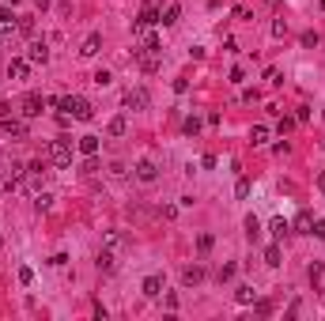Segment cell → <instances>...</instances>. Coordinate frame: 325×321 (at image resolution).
<instances>
[{
  "mask_svg": "<svg viewBox=\"0 0 325 321\" xmlns=\"http://www.w3.org/2000/svg\"><path fill=\"white\" fill-rule=\"evenodd\" d=\"M235 197H238V200H246V197H250V178H238V186H235Z\"/></svg>",
  "mask_w": 325,
  "mask_h": 321,
  "instance_id": "d4e9b609",
  "label": "cell"
},
{
  "mask_svg": "<svg viewBox=\"0 0 325 321\" xmlns=\"http://www.w3.org/2000/svg\"><path fill=\"white\" fill-rule=\"evenodd\" d=\"M118 268V257H113V249H102L99 254V272H113Z\"/></svg>",
  "mask_w": 325,
  "mask_h": 321,
  "instance_id": "e0dca14e",
  "label": "cell"
},
{
  "mask_svg": "<svg viewBox=\"0 0 325 321\" xmlns=\"http://www.w3.org/2000/svg\"><path fill=\"white\" fill-rule=\"evenodd\" d=\"M91 80H95V83H99V87H106V83L113 80V76L106 72V68H99V72H95V76H91Z\"/></svg>",
  "mask_w": 325,
  "mask_h": 321,
  "instance_id": "f1b7e54d",
  "label": "cell"
},
{
  "mask_svg": "<svg viewBox=\"0 0 325 321\" xmlns=\"http://www.w3.org/2000/svg\"><path fill=\"white\" fill-rule=\"evenodd\" d=\"M15 27H19V15H12V8H0V31L12 34Z\"/></svg>",
  "mask_w": 325,
  "mask_h": 321,
  "instance_id": "4fadbf2b",
  "label": "cell"
},
{
  "mask_svg": "<svg viewBox=\"0 0 325 321\" xmlns=\"http://www.w3.org/2000/svg\"><path fill=\"white\" fill-rule=\"evenodd\" d=\"M42 106H45V99L38 91H31V95H23V106H19V110H23V118H38Z\"/></svg>",
  "mask_w": 325,
  "mask_h": 321,
  "instance_id": "5b68a950",
  "label": "cell"
},
{
  "mask_svg": "<svg viewBox=\"0 0 325 321\" xmlns=\"http://www.w3.org/2000/svg\"><path fill=\"white\" fill-rule=\"evenodd\" d=\"M178 15H181V4H167V12H163L159 23H163V27H174V23H178Z\"/></svg>",
  "mask_w": 325,
  "mask_h": 321,
  "instance_id": "d6986e66",
  "label": "cell"
},
{
  "mask_svg": "<svg viewBox=\"0 0 325 321\" xmlns=\"http://www.w3.org/2000/svg\"><path fill=\"white\" fill-rule=\"evenodd\" d=\"M136 178H140V181H155V178H159L155 163H151V159H140V163H136Z\"/></svg>",
  "mask_w": 325,
  "mask_h": 321,
  "instance_id": "9c48e42d",
  "label": "cell"
},
{
  "mask_svg": "<svg viewBox=\"0 0 325 321\" xmlns=\"http://www.w3.org/2000/svg\"><path fill=\"white\" fill-rule=\"evenodd\" d=\"M253 299H257V291H253V287H238V303H242V306H246V303H253Z\"/></svg>",
  "mask_w": 325,
  "mask_h": 321,
  "instance_id": "83f0119b",
  "label": "cell"
},
{
  "mask_svg": "<svg viewBox=\"0 0 325 321\" xmlns=\"http://www.w3.org/2000/svg\"><path fill=\"white\" fill-rule=\"evenodd\" d=\"M321 272H325L321 265H310V284H318V280H321Z\"/></svg>",
  "mask_w": 325,
  "mask_h": 321,
  "instance_id": "e575fe53",
  "label": "cell"
},
{
  "mask_svg": "<svg viewBox=\"0 0 325 321\" xmlns=\"http://www.w3.org/2000/svg\"><path fill=\"white\" fill-rule=\"evenodd\" d=\"M27 61H31V64H45V61H50V50H45V42H31V53H27Z\"/></svg>",
  "mask_w": 325,
  "mask_h": 321,
  "instance_id": "8fae6325",
  "label": "cell"
},
{
  "mask_svg": "<svg viewBox=\"0 0 325 321\" xmlns=\"http://www.w3.org/2000/svg\"><path fill=\"white\" fill-rule=\"evenodd\" d=\"M8 4H19V0H8Z\"/></svg>",
  "mask_w": 325,
  "mask_h": 321,
  "instance_id": "f35d334b",
  "label": "cell"
},
{
  "mask_svg": "<svg viewBox=\"0 0 325 321\" xmlns=\"http://www.w3.org/2000/svg\"><path fill=\"white\" fill-rule=\"evenodd\" d=\"M250 144H253V148L269 144V125H253V129H250Z\"/></svg>",
  "mask_w": 325,
  "mask_h": 321,
  "instance_id": "2e32d148",
  "label": "cell"
},
{
  "mask_svg": "<svg viewBox=\"0 0 325 321\" xmlns=\"http://www.w3.org/2000/svg\"><path fill=\"white\" fill-rule=\"evenodd\" d=\"M140 291H144L148 299H159V295H163V276H148V280H144V287H140Z\"/></svg>",
  "mask_w": 325,
  "mask_h": 321,
  "instance_id": "5bb4252c",
  "label": "cell"
},
{
  "mask_svg": "<svg viewBox=\"0 0 325 321\" xmlns=\"http://www.w3.org/2000/svg\"><path fill=\"white\" fill-rule=\"evenodd\" d=\"M121 246H125V238H121L118 231H110L106 235V249H121Z\"/></svg>",
  "mask_w": 325,
  "mask_h": 321,
  "instance_id": "4316f807",
  "label": "cell"
},
{
  "mask_svg": "<svg viewBox=\"0 0 325 321\" xmlns=\"http://www.w3.org/2000/svg\"><path fill=\"white\" fill-rule=\"evenodd\" d=\"M0 129H4L8 136H15V140H27V132H31V129H27V121L23 118H12V113L0 118Z\"/></svg>",
  "mask_w": 325,
  "mask_h": 321,
  "instance_id": "277c9868",
  "label": "cell"
},
{
  "mask_svg": "<svg viewBox=\"0 0 325 321\" xmlns=\"http://www.w3.org/2000/svg\"><path fill=\"white\" fill-rule=\"evenodd\" d=\"M45 155H50V163H53V167H72V140H64V136H61V140H50V148H45Z\"/></svg>",
  "mask_w": 325,
  "mask_h": 321,
  "instance_id": "6da1fadb",
  "label": "cell"
},
{
  "mask_svg": "<svg viewBox=\"0 0 325 321\" xmlns=\"http://www.w3.org/2000/svg\"><path fill=\"white\" fill-rule=\"evenodd\" d=\"M23 178H27V167H23V163H12V167H8V174H4V189H8V193H15Z\"/></svg>",
  "mask_w": 325,
  "mask_h": 321,
  "instance_id": "8992f818",
  "label": "cell"
},
{
  "mask_svg": "<svg viewBox=\"0 0 325 321\" xmlns=\"http://www.w3.org/2000/svg\"><path fill=\"white\" fill-rule=\"evenodd\" d=\"M140 50H148V53H163V45H159V38L155 34H144V45Z\"/></svg>",
  "mask_w": 325,
  "mask_h": 321,
  "instance_id": "603a6c76",
  "label": "cell"
},
{
  "mask_svg": "<svg viewBox=\"0 0 325 321\" xmlns=\"http://www.w3.org/2000/svg\"><path fill=\"white\" fill-rule=\"evenodd\" d=\"M125 110H148V102H151V95H148V87H129L125 91Z\"/></svg>",
  "mask_w": 325,
  "mask_h": 321,
  "instance_id": "7a4b0ae2",
  "label": "cell"
},
{
  "mask_svg": "<svg viewBox=\"0 0 325 321\" xmlns=\"http://www.w3.org/2000/svg\"><path fill=\"white\" fill-rule=\"evenodd\" d=\"M8 76H12V80H27V76H31V61H23V57H15V61L8 64Z\"/></svg>",
  "mask_w": 325,
  "mask_h": 321,
  "instance_id": "52a82bcc",
  "label": "cell"
},
{
  "mask_svg": "<svg viewBox=\"0 0 325 321\" xmlns=\"http://www.w3.org/2000/svg\"><path fill=\"white\" fill-rule=\"evenodd\" d=\"M34 208L38 212H50L53 208V193H38V197H34Z\"/></svg>",
  "mask_w": 325,
  "mask_h": 321,
  "instance_id": "44dd1931",
  "label": "cell"
},
{
  "mask_svg": "<svg viewBox=\"0 0 325 321\" xmlns=\"http://www.w3.org/2000/svg\"><path fill=\"white\" fill-rule=\"evenodd\" d=\"M8 113H12V106H8V102H0V118H8Z\"/></svg>",
  "mask_w": 325,
  "mask_h": 321,
  "instance_id": "8d00e7d4",
  "label": "cell"
},
{
  "mask_svg": "<svg viewBox=\"0 0 325 321\" xmlns=\"http://www.w3.org/2000/svg\"><path fill=\"white\" fill-rule=\"evenodd\" d=\"M310 235H314V238H325V219H314V227H310Z\"/></svg>",
  "mask_w": 325,
  "mask_h": 321,
  "instance_id": "1f68e13d",
  "label": "cell"
},
{
  "mask_svg": "<svg viewBox=\"0 0 325 321\" xmlns=\"http://www.w3.org/2000/svg\"><path fill=\"white\" fill-rule=\"evenodd\" d=\"M272 34H276V38L288 34V19H276V23H272Z\"/></svg>",
  "mask_w": 325,
  "mask_h": 321,
  "instance_id": "f546056e",
  "label": "cell"
},
{
  "mask_svg": "<svg viewBox=\"0 0 325 321\" xmlns=\"http://www.w3.org/2000/svg\"><path fill=\"white\" fill-rule=\"evenodd\" d=\"M185 132H189V136H197V132H200V121H197V118H189V121H185Z\"/></svg>",
  "mask_w": 325,
  "mask_h": 321,
  "instance_id": "d6a6232c",
  "label": "cell"
},
{
  "mask_svg": "<svg viewBox=\"0 0 325 321\" xmlns=\"http://www.w3.org/2000/svg\"><path fill=\"white\" fill-rule=\"evenodd\" d=\"M99 45H102V34L99 31L87 34V38H83V45H80V57H95V53H99Z\"/></svg>",
  "mask_w": 325,
  "mask_h": 321,
  "instance_id": "30bf717a",
  "label": "cell"
},
{
  "mask_svg": "<svg viewBox=\"0 0 325 321\" xmlns=\"http://www.w3.org/2000/svg\"><path fill=\"white\" fill-rule=\"evenodd\" d=\"M310 227H314V216H310V212H299V216H295V223H291L295 235H310Z\"/></svg>",
  "mask_w": 325,
  "mask_h": 321,
  "instance_id": "7c38bea8",
  "label": "cell"
},
{
  "mask_svg": "<svg viewBox=\"0 0 325 321\" xmlns=\"http://www.w3.org/2000/svg\"><path fill=\"white\" fill-rule=\"evenodd\" d=\"M200 280H204V268H200V265H189V268H181V284H185V287H197Z\"/></svg>",
  "mask_w": 325,
  "mask_h": 321,
  "instance_id": "ba28073f",
  "label": "cell"
},
{
  "mask_svg": "<svg viewBox=\"0 0 325 321\" xmlns=\"http://www.w3.org/2000/svg\"><path fill=\"white\" fill-rule=\"evenodd\" d=\"M269 231H272V238H276V242H284V238L291 235V223H288V219H272V223H269Z\"/></svg>",
  "mask_w": 325,
  "mask_h": 321,
  "instance_id": "9a60e30c",
  "label": "cell"
},
{
  "mask_svg": "<svg viewBox=\"0 0 325 321\" xmlns=\"http://www.w3.org/2000/svg\"><path fill=\"white\" fill-rule=\"evenodd\" d=\"M19 34H34V19L31 15H19V27H15Z\"/></svg>",
  "mask_w": 325,
  "mask_h": 321,
  "instance_id": "cb8c5ba5",
  "label": "cell"
},
{
  "mask_svg": "<svg viewBox=\"0 0 325 321\" xmlns=\"http://www.w3.org/2000/svg\"><path fill=\"white\" fill-rule=\"evenodd\" d=\"M321 8H325V0H321Z\"/></svg>",
  "mask_w": 325,
  "mask_h": 321,
  "instance_id": "ab89813d",
  "label": "cell"
},
{
  "mask_svg": "<svg viewBox=\"0 0 325 321\" xmlns=\"http://www.w3.org/2000/svg\"><path fill=\"white\" fill-rule=\"evenodd\" d=\"M159 19H163V12H159V8H155V4H148V8H144V12H140V15H136V23H132V31H136V34H144V31H148V27H155V23H159Z\"/></svg>",
  "mask_w": 325,
  "mask_h": 321,
  "instance_id": "3957f363",
  "label": "cell"
},
{
  "mask_svg": "<svg viewBox=\"0 0 325 321\" xmlns=\"http://www.w3.org/2000/svg\"><path fill=\"white\" fill-rule=\"evenodd\" d=\"M125 129H129V121H125V118L118 113V118L110 121V129H106V132H110V136H125Z\"/></svg>",
  "mask_w": 325,
  "mask_h": 321,
  "instance_id": "ffe728a7",
  "label": "cell"
},
{
  "mask_svg": "<svg viewBox=\"0 0 325 321\" xmlns=\"http://www.w3.org/2000/svg\"><path fill=\"white\" fill-rule=\"evenodd\" d=\"M318 189H321V193H325V174H321V178H318Z\"/></svg>",
  "mask_w": 325,
  "mask_h": 321,
  "instance_id": "74e56055",
  "label": "cell"
},
{
  "mask_svg": "<svg viewBox=\"0 0 325 321\" xmlns=\"http://www.w3.org/2000/svg\"><path fill=\"white\" fill-rule=\"evenodd\" d=\"M174 91H178V95H185V91H189V80H185V76H181V80H174Z\"/></svg>",
  "mask_w": 325,
  "mask_h": 321,
  "instance_id": "836d02e7",
  "label": "cell"
},
{
  "mask_svg": "<svg viewBox=\"0 0 325 321\" xmlns=\"http://www.w3.org/2000/svg\"><path fill=\"white\" fill-rule=\"evenodd\" d=\"M80 151L83 155H99V136H91V132L80 136Z\"/></svg>",
  "mask_w": 325,
  "mask_h": 321,
  "instance_id": "ac0fdd59",
  "label": "cell"
},
{
  "mask_svg": "<svg viewBox=\"0 0 325 321\" xmlns=\"http://www.w3.org/2000/svg\"><path fill=\"white\" fill-rule=\"evenodd\" d=\"M246 235H250V238L261 235V223H257V216H246Z\"/></svg>",
  "mask_w": 325,
  "mask_h": 321,
  "instance_id": "484cf974",
  "label": "cell"
},
{
  "mask_svg": "<svg viewBox=\"0 0 325 321\" xmlns=\"http://www.w3.org/2000/svg\"><path fill=\"white\" fill-rule=\"evenodd\" d=\"M295 129V118H280V132H291Z\"/></svg>",
  "mask_w": 325,
  "mask_h": 321,
  "instance_id": "d590c367",
  "label": "cell"
},
{
  "mask_svg": "<svg viewBox=\"0 0 325 321\" xmlns=\"http://www.w3.org/2000/svg\"><path fill=\"white\" fill-rule=\"evenodd\" d=\"M197 249H200V254H208V249H212V235H200L197 238Z\"/></svg>",
  "mask_w": 325,
  "mask_h": 321,
  "instance_id": "4dcf8cb0",
  "label": "cell"
},
{
  "mask_svg": "<svg viewBox=\"0 0 325 321\" xmlns=\"http://www.w3.org/2000/svg\"><path fill=\"white\" fill-rule=\"evenodd\" d=\"M265 265H269V268H276V265H280V246H276V242H272L269 249H265Z\"/></svg>",
  "mask_w": 325,
  "mask_h": 321,
  "instance_id": "7402d4cb",
  "label": "cell"
}]
</instances>
